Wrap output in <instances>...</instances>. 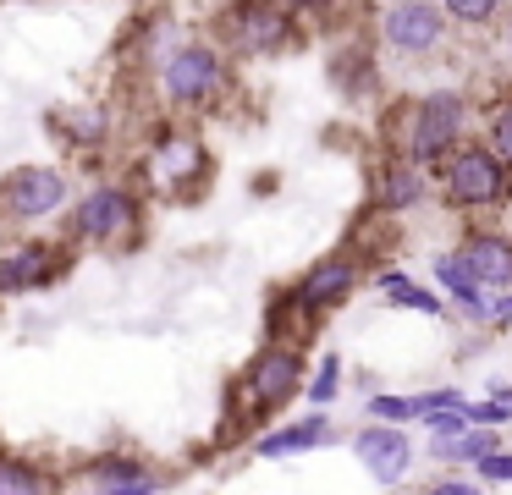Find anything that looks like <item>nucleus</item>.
I'll use <instances>...</instances> for the list:
<instances>
[{
    "instance_id": "nucleus-5",
    "label": "nucleus",
    "mask_w": 512,
    "mask_h": 495,
    "mask_svg": "<svg viewBox=\"0 0 512 495\" xmlns=\"http://www.w3.org/2000/svg\"><path fill=\"white\" fill-rule=\"evenodd\" d=\"M298 391H303V352L287 347V341H270V347H259V358L243 369V396L259 407V413H270V407H287Z\"/></svg>"
},
{
    "instance_id": "nucleus-15",
    "label": "nucleus",
    "mask_w": 512,
    "mask_h": 495,
    "mask_svg": "<svg viewBox=\"0 0 512 495\" xmlns=\"http://www.w3.org/2000/svg\"><path fill=\"white\" fill-rule=\"evenodd\" d=\"M435 281L446 286V292L457 297V303L468 308V314H490V303H485V286L468 275V264L457 259V253H446V259H435Z\"/></svg>"
},
{
    "instance_id": "nucleus-19",
    "label": "nucleus",
    "mask_w": 512,
    "mask_h": 495,
    "mask_svg": "<svg viewBox=\"0 0 512 495\" xmlns=\"http://www.w3.org/2000/svg\"><path fill=\"white\" fill-rule=\"evenodd\" d=\"M204 154H199V143L193 138H160V149H155V171L166 176V182H188V171L199 165Z\"/></svg>"
},
{
    "instance_id": "nucleus-6",
    "label": "nucleus",
    "mask_w": 512,
    "mask_h": 495,
    "mask_svg": "<svg viewBox=\"0 0 512 495\" xmlns=\"http://www.w3.org/2000/svg\"><path fill=\"white\" fill-rule=\"evenodd\" d=\"M67 204V176L56 165H17L0 182V215L6 220H45Z\"/></svg>"
},
{
    "instance_id": "nucleus-22",
    "label": "nucleus",
    "mask_w": 512,
    "mask_h": 495,
    "mask_svg": "<svg viewBox=\"0 0 512 495\" xmlns=\"http://www.w3.org/2000/svg\"><path fill=\"white\" fill-rule=\"evenodd\" d=\"M369 413L375 418H419L424 402L419 396H369Z\"/></svg>"
},
{
    "instance_id": "nucleus-25",
    "label": "nucleus",
    "mask_w": 512,
    "mask_h": 495,
    "mask_svg": "<svg viewBox=\"0 0 512 495\" xmlns=\"http://www.w3.org/2000/svg\"><path fill=\"white\" fill-rule=\"evenodd\" d=\"M336 374H342V363L325 358V363H320V380H309V396H314V402H331V396H336Z\"/></svg>"
},
{
    "instance_id": "nucleus-27",
    "label": "nucleus",
    "mask_w": 512,
    "mask_h": 495,
    "mask_svg": "<svg viewBox=\"0 0 512 495\" xmlns=\"http://www.w3.org/2000/svg\"><path fill=\"white\" fill-rule=\"evenodd\" d=\"M490 314H496V325H512V297H507V303H496Z\"/></svg>"
},
{
    "instance_id": "nucleus-10",
    "label": "nucleus",
    "mask_w": 512,
    "mask_h": 495,
    "mask_svg": "<svg viewBox=\"0 0 512 495\" xmlns=\"http://www.w3.org/2000/svg\"><path fill=\"white\" fill-rule=\"evenodd\" d=\"M353 292H358V264L336 253V259H320V264H314L292 297H298V308H309V314H325V308L347 303Z\"/></svg>"
},
{
    "instance_id": "nucleus-13",
    "label": "nucleus",
    "mask_w": 512,
    "mask_h": 495,
    "mask_svg": "<svg viewBox=\"0 0 512 495\" xmlns=\"http://www.w3.org/2000/svg\"><path fill=\"white\" fill-rule=\"evenodd\" d=\"M336 440V429H331V418H298V424H287V429H270V435H259V457H292V451H314V446H331Z\"/></svg>"
},
{
    "instance_id": "nucleus-16",
    "label": "nucleus",
    "mask_w": 512,
    "mask_h": 495,
    "mask_svg": "<svg viewBox=\"0 0 512 495\" xmlns=\"http://www.w3.org/2000/svg\"><path fill=\"white\" fill-rule=\"evenodd\" d=\"M496 446V424H468V429H457V435H435V457L441 462H479L485 451Z\"/></svg>"
},
{
    "instance_id": "nucleus-17",
    "label": "nucleus",
    "mask_w": 512,
    "mask_h": 495,
    "mask_svg": "<svg viewBox=\"0 0 512 495\" xmlns=\"http://www.w3.org/2000/svg\"><path fill=\"white\" fill-rule=\"evenodd\" d=\"M380 204L386 209H413V204H424V176H419V165L413 160H397L386 171V187H380Z\"/></svg>"
},
{
    "instance_id": "nucleus-20",
    "label": "nucleus",
    "mask_w": 512,
    "mask_h": 495,
    "mask_svg": "<svg viewBox=\"0 0 512 495\" xmlns=\"http://www.w3.org/2000/svg\"><path fill=\"white\" fill-rule=\"evenodd\" d=\"M441 11L452 22H463V28H485V22H496L501 0H441Z\"/></svg>"
},
{
    "instance_id": "nucleus-9",
    "label": "nucleus",
    "mask_w": 512,
    "mask_h": 495,
    "mask_svg": "<svg viewBox=\"0 0 512 495\" xmlns=\"http://www.w3.org/2000/svg\"><path fill=\"white\" fill-rule=\"evenodd\" d=\"M353 451H358V462H364V468L375 473L380 484H397L402 473L413 468V440H408V429H397V424H369V429H358Z\"/></svg>"
},
{
    "instance_id": "nucleus-18",
    "label": "nucleus",
    "mask_w": 512,
    "mask_h": 495,
    "mask_svg": "<svg viewBox=\"0 0 512 495\" xmlns=\"http://www.w3.org/2000/svg\"><path fill=\"white\" fill-rule=\"evenodd\" d=\"M380 292H386V303H397V308H419V314H441V297L435 292H424L413 275H402V270H386L380 275Z\"/></svg>"
},
{
    "instance_id": "nucleus-2",
    "label": "nucleus",
    "mask_w": 512,
    "mask_h": 495,
    "mask_svg": "<svg viewBox=\"0 0 512 495\" xmlns=\"http://www.w3.org/2000/svg\"><path fill=\"white\" fill-rule=\"evenodd\" d=\"M292 33V6L287 0H232L215 11V39L232 55H270Z\"/></svg>"
},
{
    "instance_id": "nucleus-11",
    "label": "nucleus",
    "mask_w": 512,
    "mask_h": 495,
    "mask_svg": "<svg viewBox=\"0 0 512 495\" xmlns=\"http://www.w3.org/2000/svg\"><path fill=\"white\" fill-rule=\"evenodd\" d=\"M457 259L468 264V275H474L485 292H507L512 286V242L507 237H468V248L457 253Z\"/></svg>"
},
{
    "instance_id": "nucleus-7",
    "label": "nucleus",
    "mask_w": 512,
    "mask_h": 495,
    "mask_svg": "<svg viewBox=\"0 0 512 495\" xmlns=\"http://www.w3.org/2000/svg\"><path fill=\"white\" fill-rule=\"evenodd\" d=\"M72 231L83 242H127L138 231V198L127 187H94L72 215Z\"/></svg>"
},
{
    "instance_id": "nucleus-4",
    "label": "nucleus",
    "mask_w": 512,
    "mask_h": 495,
    "mask_svg": "<svg viewBox=\"0 0 512 495\" xmlns=\"http://www.w3.org/2000/svg\"><path fill=\"white\" fill-rule=\"evenodd\" d=\"M463 121H468L463 94H452V88H441V94H424L419 105H413L408 160H413V165H435L457 138H463Z\"/></svg>"
},
{
    "instance_id": "nucleus-29",
    "label": "nucleus",
    "mask_w": 512,
    "mask_h": 495,
    "mask_svg": "<svg viewBox=\"0 0 512 495\" xmlns=\"http://www.w3.org/2000/svg\"><path fill=\"white\" fill-rule=\"evenodd\" d=\"M507 55H512V17H507Z\"/></svg>"
},
{
    "instance_id": "nucleus-8",
    "label": "nucleus",
    "mask_w": 512,
    "mask_h": 495,
    "mask_svg": "<svg viewBox=\"0 0 512 495\" xmlns=\"http://www.w3.org/2000/svg\"><path fill=\"white\" fill-rule=\"evenodd\" d=\"M380 39L397 55H430L446 39V11L430 6V0H397L380 17Z\"/></svg>"
},
{
    "instance_id": "nucleus-14",
    "label": "nucleus",
    "mask_w": 512,
    "mask_h": 495,
    "mask_svg": "<svg viewBox=\"0 0 512 495\" xmlns=\"http://www.w3.org/2000/svg\"><path fill=\"white\" fill-rule=\"evenodd\" d=\"M83 484H89V490H127V495H138V490H155V473H149L138 457H94L89 468H83Z\"/></svg>"
},
{
    "instance_id": "nucleus-28",
    "label": "nucleus",
    "mask_w": 512,
    "mask_h": 495,
    "mask_svg": "<svg viewBox=\"0 0 512 495\" xmlns=\"http://www.w3.org/2000/svg\"><path fill=\"white\" fill-rule=\"evenodd\" d=\"M292 11H309V6H320V0H287Z\"/></svg>"
},
{
    "instance_id": "nucleus-1",
    "label": "nucleus",
    "mask_w": 512,
    "mask_h": 495,
    "mask_svg": "<svg viewBox=\"0 0 512 495\" xmlns=\"http://www.w3.org/2000/svg\"><path fill=\"white\" fill-rule=\"evenodd\" d=\"M435 165L457 209H501V198L512 193V165L490 143H452Z\"/></svg>"
},
{
    "instance_id": "nucleus-24",
    "label": "nucleus",
    "mask_w": 512,
    "mask_h": 495,
    "mask_svg": "<svg viewBox=\"0 0 512 495\" xmlns=\"http://www.w3.org/2000/svg\"><path fill=\"white\" fill-rule=\"evenodd\" d=\"M479 479H485V484H512V451L490 446L485 457H479Z\"/></svg>"
},
{
    "instance_id": "nucleus-26",
    "label": "nucleus",
    "mask_w": 512,
    "mask_h": 495,
    "mask_svg": "<svg viewBox=\"0 0 512 495\" xmlns=\"http://www.w3.org/2000/svg\"><path fill=\"white\" fill-rule=\"evenodd\" d=\"M468 490H474L468 479H441V484H435V495H468Z\"/></svg>"
},
{
    "instance_id": "nucleus-12",
    "label": "nucleus",
    "mask_w": 512,
    "mask_h": 495,
    "mask_svg": "<svg viewBox=\"0 0 512 495\" xmlns=\"http://www.w3.org/2000/svg\"><path fill=\"white\" fill-rule=\"evenodd\" d=\"M56 275V242H23L12 259H0V292H34Z\"/></svg>"
},
{
    "instance_id": "nucleus-21",
    "label": "nucleus",
    "mask_w": 512,
    "mask_h": 495,
    "mask_svg": "<svg viewBox=\"0 0 512 495\" xmlns=\"http://www.w3.org/2000/svg\"><path fill=\"white\" fill-rule=\"evenodd\" d=\"M490 149H496L501 160L512 165V99H507V105L490 110Z\"/></svg>"
},
{
    "instance_id": "nucleus-23",
    "label": "nucleus",
    "mask_w": 512,
    "mask_h": 495,
    "mask_svg": "<svg viewBox=\"0 0 512 495\" xmlns=\"http://www.w3.org/2000/svg\"><path fill=\"white\" fill-rule=\"evenodd\" d=\"M0 490H45V473H34L28 462H0Z\"/></svg>"
},
{
    "instance_id": "nucleus-3",
    "label": "nucleus",
    "mask_w": 512,
    "mask_h": 495,
    "mask_svg": "<svg viewBox=\"0 0 512 495\" xmlns=\"http://www.w3.org/2000/svg\"><path fill=\"white\" fill-rule=\"evenodd\" d=\"M160 83H166V99L182 110H204L215 94L226 88V61L210 50V44H177L160 66Z\"/></svg>"
}]
</instances>
